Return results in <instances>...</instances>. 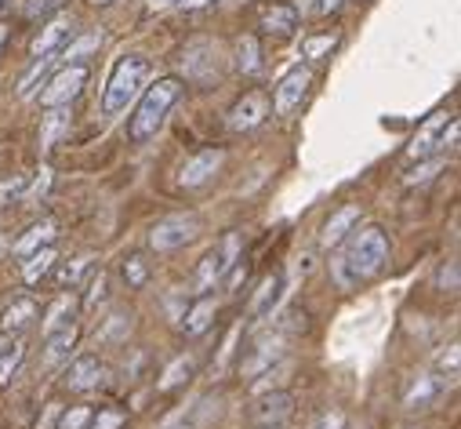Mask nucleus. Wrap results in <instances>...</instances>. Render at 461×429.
<instances>
[{
    "instance_id": "obj_25",
    "label": "nucleus",
    "mask_w": 461,
    "mask_h": 429,
    "mask_svg": "<svg viewBox=\"0 0 461 429\" xmlns=\"http://www.w3.org/2000/svg\"><path fill=\"white\" fill-rule=\"evenodd\" d=\"M298 26V12L287 8V5H273L262 12V30L266 33H276V37H287L291 30Z\"/></svg>"
},
{
    "instance_id": "obj_22",
    "label": "nucleus",
    "mask_w": 461,
    "mask_h": 429,
    "mask_svg": "<svg viewBox=\"0 0 461 429\" xmlns=\"http://www.w3.org/2000/svg\"><path fill=\"white\" fill-rule=\"evenodd\" d=\"M77 298L73 295H59L51 306H48V313H44V335H51V332H62V328H69L73 320H77Z\"/></svg>"
},
{
    "instance_id": "obj_37",
    "label": "nucleus",
    "mask_w": 461,
    "mask_h": 429,
    "mask_svg": "<svg viewBox=\"0 0 461 429\" xmlns=\"http://www.w3.org/2000/svg\"><path fill=\"white\" fill-rule=\"evenodd\" d=\"M443 164H447V160H443V157L436 153L432 160H425V164H418L414 171H407V186H418V182H429V178H432V175H436V171H439Z\"/></svg>"
},
{
    "instance_id": "obj_44",
    "label": "nucleus",
    "mask_w": 461,
    "mask_h": 429,
    "mask_svg": "<svg viewBox=\"0 0 461 429\" xmlns=\"http://www.w3.org/2000/svg\"><path fill=\"white\" fill-rule=\"evenodd\" d=\"M341 5H345V0H320V12H323V15H334Z\"/></svg>"
},
{
    "instance_id": "obj_43",
    "label": "nucleus",
    "mask_w": 461,
    "mask_h": 429,
    "mask_svg": "<svg viewBox=\"0 0 461 429\" xmlns=\"http://www.w3.org/2000/svg\"><path fill=\"white\" fill-rule=\"evenodd\" d=\"M439 284H450V291H454V288H457V266H454V262H450V266H443V269H439Z\"/></svg>"
},
{
    "instance_id": "obj_51",
    "label": "nucleus",
    "mask_w": 461,
    "mask_h": 429,
    "mask_svg": "<svg viewBox=\"0 0 461 429\" xmlns=\"http://www.w3.org/2000/svg\"><path fill=\"white\" fill-rule=\"evenodd\" d=\"M0 248H5V241H0Z\"/></svg>"
},
{
    "instance_id": "obj_32",
    "label": "nucleus",
    "mask_w": 461,
    "mask_h": 429,
    "mask_svg": "<svg viewBox=\"0 0 461 429\" xmlns=\"http://www.w3.org/2000/svg\"><path fill=\"white\" fill-rule=\"evenodd\" d=\"M121 277H124L128 288H142V284L149 280V266H146V259H142V255H128V259L121 262Z\"/></svg>"
},
{
    "instance_id": "obj_38",
    "label": "nucleus",
    "mask_w": 461,
    "mask_h": 429,
    "mask_svg": "<svg viewBox=\"0 0 461 429\" xmlns=\"http://www.w3.org/2000/svg\"><path fill=\"white\" fill-rule=\"evenodd\" d=\"M436 371L447 379H457V342H450L439 357H436Z\"/></svg>"
},
{
    "instance_id": "obj_52",
    "label": "nucleus",
    "mask_w": 461,
    "mask_h": 429,
    "mask_svg": "<svg viewBox=\"0 0 461 429\" xmlns=\"http://www.w3.org/2000/svg\"><path fill=\"white\" fill-rule=\"evenodd\" d=\"M0 5H5V0H0Z\"/></svg>"
},
{
    "instance_id": "obj_23",
    "label": "nucleus",
    "mask_w": 461,
    "mask_h": 429,
    "mask_svg": "<svg viewBox=\"0 0 461 429\" xmlns=\"http://www.w3.org/2000/svg\"><path fill=\"white\" fill-rule=\"evenodd\" d=\"M73 350H77V324H69V328H62V332H51V335H48V346H44V364L55 368V364L69 361Z\"/></svg>"
},
{
    "instance_id": "obj_46",
    "label": "nucleus",
    "mask_w": 461,
    "mask_h": 429,
    "mask_svg": "<svg viewBox=\"0 0 461 429\" xmlns=\"http://www.w3.org/2000/svg\"><path fill=\"white\" fill-rule=\"evenodd\" d=\"M5 44H8V26L0 23V51H5Z\"/></svg>"
},
{
    "instance_id": "obj_45",
    "label": "nucleus",
    "mask_w": 461,
    "mask_h": 429,
    "mask_svg": "<svg viewBox=\"0 0 461 429\" xmlns=\"http://www.w3.org/2000/svg\"><path fill=\"white\" fill-rule=\"evenodd\" d=\"M185 8H203V5H211V0H182Z\"/></svg>"
},
{
    "instance_id": "obj_27",
    "label": "nucleus",
    "mask_w": 461,
    "mask_h": 429,
    "mask_svg": "<svg viewBox=\"0 0 461 429\" xmlns=\"http://www.w3.org/2000/svg\"><path fill=\"white\" fill-rule=\"evenodd\" d=\"M193 371H196V357H193V353L175 357V361L164 368V375H160V389H175V386L189 382V379H193Z\"/></svg>"
},
{
    "instance_id": "obj_17",
    "label": "nucleus",
    "mask_w": 461,
    "mask_h": 429,
    "mask_svg": "<svg viewBox=\"0 0 461 429\" xmlns=\"http://www.w3.org/2000/svg\"><path fill=\"white\" fill-rule=\"evenodd\" d=\"M360 226V204H345V207H338L330 219H327V226H323V248H334V244H341L345 237H349L353 230Z\"/></svg>"
},
{
    "instance_id": "obj_12",
    "label": "nucleus",
    "mask_w": 461,
    "mask_h": 429,
    "mask_svg": "<svg viewBox=\"0 0 461 429\" xmlns=\"http://www.w3.org/2000/svg\"><path fill=\"white\" fill-rule=\"evenodd\" d=\"M266 117H269V98L262 91H251L229 110V128L233 132H255V128L266 124Z\"/></svg>"
},
{
    "instance_id": "obj_36",
    "label": "nucleus",
    "mask_w": 461,
    "mask_h": 429,
    "mask_svg": "<svg viewBox=\"0 0 461 429\" xmlns=\"http://www.w3.org/2000/svg\"><path fill=\"white\" fill-rule=\"evenodd\" d=\"M105 288H109V273H105V269L91 273V280H87V291H84V306H98V302L105 298Z\"/></svg>"
},
{
    "instance_id": "obj_3",
    "label": "nucleus",
    "mask_w": 461,
    "mask_h": 429,
    "mask_svg": "<svg viewBox=\"0 0 461 429\" xmlns=\"http://www.w3.org/2000/svg\"><path fill=\"white\" fill-rule=\"evenodd\" d=\"M146 80H149V59H142V55H124L117 66H113V73H109V80H105L102 114H105V117L124 114L128 105L142 95Z\"/></svg>"
},
{
    "instance_id": "obj_33",
    "label": "nucleus",
    "mask_w": 461,
    "mask_h": 429,
    "mask_svg": "<svg viewBox=\"0 0 461 429\" xmlns=\"http://www.w3.org/2000/svg\"><path fill=\"white\" fill-rule=\"evenodd\" d=\"M91 418H95L91 404H77V407H69V411L59 415V425H55V429H87Z\"/></svg>"
},
{
    "instance_id": "obj_39",
    "label": "nucleus",
    "mask_w": 461,
    "mask_h": 429,
    "mask_svg": "<svg viewBox=\"0 0 461 429\" xmlns=\"http://www.w3.org/2000/svg\"><path fill=\"white\" fill-rule=\"evenodd\" d=\"M62 5H66V0H30L26 15H30V19H48V15H55Z\"/></svg>"
},
{
    "instance_id": "obj_40",
    "label": "nucleus",
    "mask_w": 461,
    "mask_h": 429,
    "mask_svg": "<svg viewBox=\"0 0 461 429\" xmlns=\"http://www.w3.org/2000/svg\"><path fill=\"white\" fill-rule=\"evenodd\" d=\"M98 41H102L98 33H91V37H84V41H77V44L69 41V44H66V48H62L59 55H69V59H77V55H84V51H91V48H98Z\"/></svg>"
},
{
    "instance_id": "obj_35",
    "label": "nucleus",
    "mask_w": 461,
    "mask_h": 429,
    "mask_svg": "<svg viewBox=\"0 0 461 429\" xmlns=\"http://www.w3.org/2000/svg\"><path fill=\"white\" fill-rule=\"evenodd\" d=\"M334 44H338V37H334V33L305 37V41H302V55H305V59H323L327 51H334Z\"/></svg>"
},
{
    "instance_id": "obj_41",
    "label": "nucleus",
    "mask_w": 461,
    "mask_h": 429,
    "mask_svg": "<svg viewBox=\"0 0 461 429\" xmlns=\"http://www.w3.org/2000/svg\"><path fill=\"white\" fill-rule=\"evenodd\" d=\"M309 429H345V418H341V411H323Z\"/></svg>"
},
{
    "instance_id": "obj_48",
    "label": "nucleus",
    "mask_w": 461,
    "mask_h": 429,
    "mask_svg": "<svg viewBox=\"0 0 461 429\" xmlns=\"http://www.w3.org/2000/svg\"><path fill=\"white\" fill-rule=\"evenodd\" d=\"M167 429H193L189 422H178V425H167Z\"/></svg>"
},
{
    "instance_id": "obj_20",
    "label": "nucleus",
    "mask_w": 461,
    "mask_h": 429,
    "mask_svg": "<svg viewBox=\"0 0 461 429\" xmlns=\"http://www.w3.org/2000/svg\"><path fill=\"white\" fill-rule=\"evenodd\" d=\"M33 320H37V302L30 298V295H23V298H15L8 309H5V316H0V332H23V328H30L33 324Z\"/></svg>"
},
{
    "instance_id": "obj_10",
    "label": "nucleus",
    "mask_w": 461,
    "mask_h": 429,
    "mask_svg": "<svg viewBox=\"0 0 461 429\" xmlns=\"http://www.w3.org/2000/svg\"><path fill=\"white\" fill-rule=\"evenodd\" d=\"M284 346H287V332H284V328H280V332H269L266 339H258V346L251 350V357L240 364L244 379H258L262 371H269L273 364H280Z\"/></svg>"
},
{
    "instance_id": "obj_28",
    "label": "nucleus",
    "mask_w": 461,
    "mask_h": 429,
    "mask_svg": "<svg viewBox=\"0 0 461 429\" xmlns=\"http://www.w3.org/2000/svg\"><path fill=\"white\" fill-rule=\"evenodd\" d=\"M240 73H258L262 69V48H258V41L255 37H240L237 41V62H233Z\"/></svg>"
},
{
    "instance_id": "obj_30",
    "label": "nucleus",
    "mask_w": 461,
    "mask_h": 429,
    "mask_svg": "<svg viewBox=\"0 0 461 429\" xmlns=\"http://www.w3.org/2000/svg\"><path fill=\"white\" fill-rule=\"evenodd\" d=\"M91 266H95V255H77V259L62 262V269L55 273V284H59V288H73V284H80V277H84Z\"/></svg>"
},
{
    "instance_id": "obj_5",
    "label": "nucleus",
    "mask_w": 461,
    "mask_h": 429,
    "mask_svg": "<svg viewBox=\"0 0 461 429\" xmlns=\"http://www.w3.org/2000/svg\"><path fill=\"white\" fill-rule=\"evenodd\" d=\"M454 142H457V121H454V114L436 110V114L414 132V139H411V146H407V157H411V160H425V157H432V153H439V150H447V146H454Z\"/></svg>"
},
{
    "instance_id": "obj_42",
    "label": "nucleus",
    "mask_w": 461,
    "mask_h": 429,
    "mask_svg": "<svg viewBox=\"0 0 461 429\" xmlns=\"http://www.w3.org/2000/svg\"><path fill=\"white\" fill-rule=\"evenodd\" d=\"M225 277H229V284H225V288H229V295H237V288H240V284H244V277H248V266H244V262H237L233 269L225 273Z\"/></svg>"
},
{
    "instance_id": "obj_16",
    "label": "nucleus",
    "mask_w": 461,
    "mask_h": 429,
    "mask_svg": "<svg viewBox=\"0 0 461 429\" xmlns=\"http://www.w3.org/2000/svg\"><path fill=\"white\" fill-rule=\"evenodd\" d=\"M443 389H447L443 375H421V379H414L411 389L403 393V407H407V411H429V407L443 397Z\"/></svg>"
},
{
    "instance_id": "obj_11",
    "label": "nucleus",
    "mask_w": 461,
    "mask_h": 429,
    "mask_svg": "<svg viewBox=\"0 0 461 429\" xmlns=\"http://www.w3.org/2000/svg\"><path fill=\"white\" fill-rule=\"evenodd\" d=\"M182 69H185V77L196 80V84L214 80V77H218V48H214L211 41L189 44V48L182 51Z\"/></svg>"
},
{
    "instance_id": "obj_50",
    "label": "nucleus",
    "mask_w": 461,
    "mask_h": 429,
    "mask_svg": "<svg viewBox=\"0 0 461 429\" xmlns=\"http://www.w3.org/2000/svg\"><path fill=\"white\" fill-rule=\"evenodd\" d=\"M157 5H171V0H157Z\"/></svg>"
},
{
    "instance_id": "obj_31",
    "label": "nucleus",
    "mask_w": 461,
    "mask_h": 429,
    "mask_svg": "<svg viewBox=\"0 0 461 429\" xmlns=\"http://www.w3.org/2000/svg\"><path fill=\"white\" fill-rule=\"evenodd\" d=\"M26 189H30L26 175H8V178H0V211H5L8 204L26 200Z\"/></svg>"
},
{
    "instance_id": "obj_24",
    "label": "nucleus",
    "mask_w": 461,
    "mask_h": 429,
    "mask_svg": "<svg viewBox=\"0 0 461 429\" xmlns=\"http://www.w3.org/2000/svg\"><path fill=\"white\" fill-rule=\"evenodd\" d=\"M59 262V251L48 244V248H41V251H33V255H26V262H23V280L26 284H41L48 273H51V266Z\"/></svg>"
},
{
    "instance_id": "obj_18",
    "label": "nucleus",
    "mask_w": 461,
    "mask_h": 429,
    "mask_svg": "<svg viewBox=\"0 0 461 429\" xmlns=\"http://www.w3.org/2000/svg\"><path fill=\"white\" fill-rule=\"evenodd\" d=\"M214 313H218V298H211V295L196 298V302L182 313V332H185V335H203V332L211 328Z\"/></svg>"
},
{
    "instance_id": "obj_26",
    "label": "nucleus",
    "mask_w": 461,
    "mask_h": 429,
    "mask_svg": "<svg viewBox=\"0 0 461 429\" xmlns=\"http://www.w3.org/2000/svg\"><path fill=\"white\" fill-rule=\"evenodd\" d=\"M23 357H26V342L19 335L0 346V386H8L15 379V371L23 368Z\"/></svg>"
},
{
    "instance_id": "obj_9",
    "label": "nucleus",
    "mask_w": 461,
    "mask_h": 429,
    "mask_svg": "<svg viewBox=\"0 0 461 429\" xmlns=\"http://www.w3.org/2000/svg\"><path fill=\"white\" fill-rule=\"evenodd\" d=\"M221 164H225V150H218V146L200 150V153H193V157L182 164L178 186H182V189H200L203 182H211V178L221 171Z\"/></svg>"
},
{
    "instance_id": "obj_4",
    "label": "nucleus",
    "mask_w": 461,
    "mask_h": 429,
    "mask_svg": "<svg viewBox=\"0 0 461 429\" xmlns=\"http://www.w3.org/2000/svg\"><path fill=\"white\" fill-rule=\"evenodd\" d=\"M240 251H244V233H225L203 259H200V266H196V288H214V284H221L225 280V273L233 269L237 262H240Z\"/></svg>"
},
{
    "instance_id": "obj_7",
    "label": "nucleus",
    "mask_w": 461,
    "mask_h": 429,
    "mask_svg": "<svg viewBox=\"0 0 461 429\" xmlns=\"http://www.w3.org/2000/svg\"><path fill=\"white\" fill-rule=\"evenodd\" d=\"M87 77H91V69L84 66V62H73V66H66V69H59L48 84H44V91H41V105H48V110H59V105H69L80 91H84V84H87Z\"/></svg>"
},
{
    "instance_id": "obj_14",
    "label": "nucleus",
    "mask_w": 461,
    "mask_h": 429,
    "mask_svg": "<svg viewBox=\"0 0 461 429\" xmlns=\"http://www.w3.org/2000/svg\"><path fill=\"white\" fill-rule=\"evenodd\" d=\"M102 379H105V364H102L98 357H77V361L66 368L62 386L73 389V393H91V389L102 386Z\"/></svg>"
},
{
    "instance_id": "obj_19",
    "label": "nucleus",
    "mask_w": 461,
    "mask_h": 429,
    "mask_svg": "<svg viewBox=\"0 0 461 429\" xmlns=\"http://www.w3.org/2000/svg\"><path fill=\"white\" fill-rule=\"evenodd\" d=\"M280 295H284V280L280 277H266L258 284V291L251 298V320H255V324H258V320H266V316H273V309L280 306Z\"/></svg>"
},
{
    "instance_id": "obj_21",
    "label": "nucleus",
    "mask_w": 461,
    "mask_h": 429,
    "mask_svg": "<svg viewBox=\"0 0 461 429\" xmlns=\"http://www.w3.org/2000/svg\"><path fill=\"white\" fill-rule=\"evenodd\" d=\"M55 233H59V226H55L51 219H41L37 226H30V230H26V233H23L19 241H15V248H12V251L26 259V255H33V251H41V248H48V244L55 241Z\"/></svg>"
},
{
    "instance_id": "obj_49",
    "label": "nucleus",
    "mask_w": 461,
    "mask_h": 429,
    "mask_svg": "<svg viewBox=\"0 0 461 429\" xmlns=\"http://www.w3.org/2000/svg\"><path fill=\"white\" fill-rule=\"evenodd\" d=\"M262 429H280V425H262Z\"/></svg>"
},
{
    "instance_id": "obj_8",
    "label": "nucleus",
    "mask_w": 461,
    "mask_h": 429,
    "mask_svg": "<svg viewBox=\"0 0 461 429\" xmlns=\"http://www.w3.org/2000/svg\"><path fill=\"white\" fill-rule=\"evenodd\" d=\"M309 84H312V69L309 66H294L291 73H284L280 84H276V91H273V110L280 117L294 114L298 105H302V98H305V91H309Z\"/></svg>"
},
{
    "instance_id": "obj_13",
    "label": "nucleus",
    "mask_w": 461,
    "mask_h": 429,
    "mask_svg": "<svg viewBox=\"0 0 461 429\" xmlns=\"http://www.w3.org/2000/svg\"><path fill=\"white\" fill-rule=\"evenodd\" d=\"M73 37H77V23H73V15H59V19H51V23L37 33V41H33V55H37V59H41V55H59Z\"/></svg>"
},
{
    "instance_id": "obj_2",
    "label": "nucleus",
    "mask_w": 461,
    "mask_h": 429,
    "mask_svg": "<svg viewBox=\"0 0 461 429\" xmlns=\"http://www.w3.org/2000/svg\"><path fill=\"white\" fill-rule=\"evenodd\" d=\"M178 98H182V80H178V77H160L153 87H142V98H139V105H135V114L128 117V139H131L135 146L149 142V139L160 132L164 117L171 114V105H175Z\"/></svg>"
},
{
    "instance_id": "obj_1",
    "label": "nucleus",
    "mask_w": 461,
    "mask_h": 429,
    "mask_svg": "<svg viewBox=\"0 0 461 429\" xmlns=\"http://www.w3.org/2000/svg\"><path fill=\"white\" fill-rule=\"evenodd\" d=\"M385 262H389V237L378 226H367L334 259V277H338L341 288H353V284L382 273Z\"/></svg>"
},
{
    "instance_id": "obj_34",
    "label": "nucleus",
    "mask_w": 461,
    "mask_h": 429,
    "mask_svg": "<svg viewBox=\"0 0 461 429\" xmlns=\"http://www.w3.org/2000/svg\"><path fill=\"white\" fill-rule=\"evenodd\" d=\"M128 332H131V316L113 313V316L105 320V328L98 332V342H113V339H121V335H128Z\"/></svg>"
},
{
    "instance_id": "obj_6",
    "label": "nucleus",
    "mask_w": 461,
    "mask_h": 429,
    "mask_svg": "<svg viewBox=\"0 0 461 429\" xmlns=\"http://www.w3.org/2000/svg\"><path fill=\"white\" fill-rule=\"evenodd\" d=\"M196 233H200L196 214H167V219H160L149 230V248L153 251H175V248H185L189 241H196Z\"/></svg>"
},
{
    "instance_id": "obj_15",
    "label": "nucleus",
    "mask_w": 461,
    "mask_h": 429,
    "mask_svg": "<svg viewBox=\"0 0 461 429\" xmlns=\"http://www.w3.org/2000/svg\"><path fill=\"white\" fill-rule=\"evenodd\" d=\"M291 411H294V397H291V393H284V389H266V393H258V400H255V407H251V418H255L258 425H280Z\"/></svg>"
},
{
    "instance_id": "obj_29",
    "label": "nucleus",
    "mask_w": 461,
    "mask_h": 429,
    "mask_svg": "<svg viewBox=\"0 0 461 429\" xmlns=\"http://www.w3.org/2000/svg\"><path fill=\"white\" fill-rule=\"evenodd\" d=\"M59 62V55H41L37 62H33V69L19 80V95L23 98H30V95H37V84H44V77H48V69Z\"/></svg>"
},
{
    "instance_id": "obj_47",
    "label": "nucleus",
    "mask_w": 461,
    "mask_h": 429,
    "mask_svg": "<svg viewBox=\"0 0 461 429\" xmlns=\"http://www.w3.org/2000/svg\"><path fill=\"white\" fill-rule=\"evenodd\" d=\"M87 5H95V8H102V5H113V0H87Z\"/></svg>"
}]
</instances>
